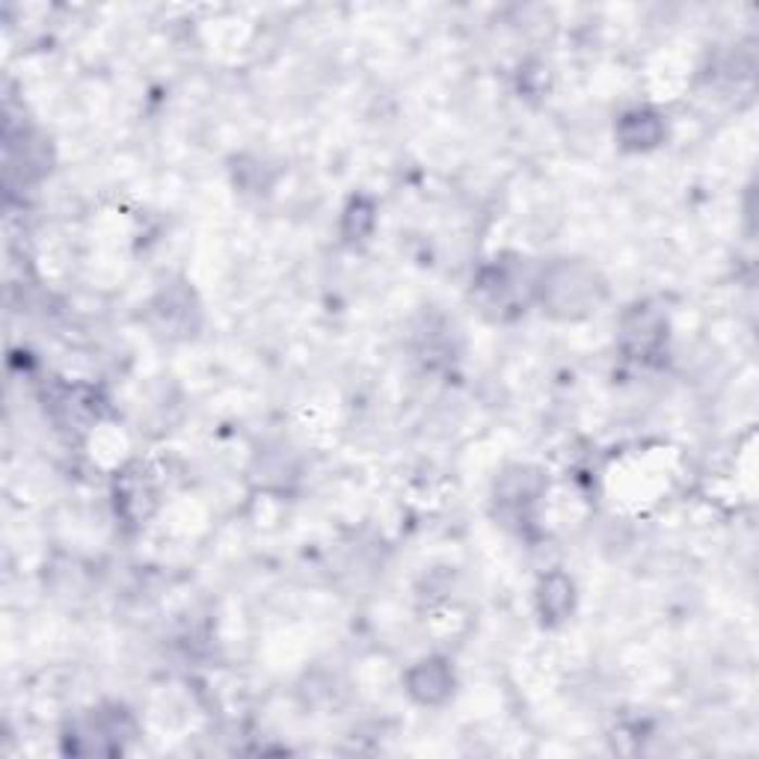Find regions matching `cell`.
<instances>
[{"mask_svg": "<svg viewBox=\"0 0 759 759\" xmlns=\"http://www.w3.org/2000/svg\"><path fill=\"white\" fill-rule=\"evenodd\" d=\"M620 137L629 149H649L661 140V119L649 111L627 113L620 122Z\"/></svg>", "mask_w": 759, "mask_h": 759, "instance_id": "obj_3", "label": "cell"}, {"mask_svg": "<svg viewBox=\"0 0 759 759\" xmlns=\"http://www.w3.org/2000/svg\"><path fill=\"white\" fill-rule=\"evenodd\" d=\"M540 291H543V306H549L564 318H575L599 303L603 282H599L596 270H591L582 262H558L546 270Z\"/></svg>", "mask_w": 759, "mask_h": 759, "instance_id": "obj_1", "label": "cell"}, {"mask_svg": "<svg viewBox=\"0 0 759 759\" xmlns=\"http://www.w3.org/2000/svg\"><path fill=\"white\" fill-rule=\"evenodd\" d=\"M454 688V676L448 671V665L440 659L418 661L416 668L409 671V694L416 697L418 704L433 706L442 704Z\"/></svg>", "mask_w": 759, "mask_h": 759, "instance_id": "obj_2", "label": "cell"}, {"mask_svg": "<svg viewBox=\"0 0 759 759\" xmlns=\"http://www.w3.org/2000/svg\"><path fill=\"white\" fill-rule=\"evenodd\" d=\"M540 606H543V615L561 620L567 617L572 606V584L564 579V575H549L543 582V594H540Z\"/></svg>", "mask_w": 759, "mask_h": 759, "instance_id": "obj_4", "label": "cell"}]
</instances>
